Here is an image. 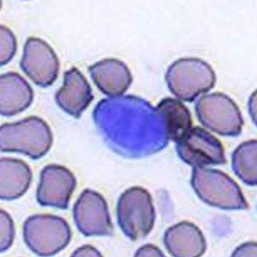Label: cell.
Wrapping results in <instances>:
<instances>
[{"label": "cell", "mask_w": 257, "mask_h": 257, "mask_svg": "<svg viewBox=\"0 0 257 257\" xmlns=\"http://www.w3.org/2000/svg\"><path fill=\"white\" fill-rule=\"evenodd\" d=\"M177 143L178 155L188 165L205 167L226 164L222 143L203 128L192 127L186 137Z\"/></svg>", "instance_id": "obj_7"}, {"label": "cell", "mask_w": 257, "mask_h": 257, "mask_svg": "<svg viewBox=\"0 0 257 257\" xmlns=\"http://www.w3.org/2000/svg\"><path fill=\"white\" fill-rule=\"evenodd\" d=\"M157 110L164 118L168 138L179 142L192 128V119L188 108L179 100L164 98L157 106Z\"/></svg>", "instance_id": "obj_14"}, {"label": "cell", "mask_w": 257, "mask_h": 257, "mask_svg": "<svg viewBox=\"0 0 257 257\" xmlns=\"http://www.w3.org/2000/svg\"><path fill=\"white\" fill-rule=\"evenodd\" d=\"M191 184L199 198L210 206L230 210L249 207L239 186L223 172L194 167Z\"/></svg>", "instance_id": "obj_2"}, {"label": "cell", "mask_w": 257, "mask_h": 257, "mask_svg": "<svg viewBox=\"0 0 257 257\" xmlns=\"http://www.w3.org/2000/svg\"><path fill=\"white\" fill-rule=\"evenodd\" d=\"M195 110L202 125L217 134L226 137L240 134L243 118L238 106L225 94L215 92L202 96Z\"/></svg>", "instance_id": "obj_4"}, {"label": "cell", "mask_w": 257, "mask_h": 257, "mask_svg": "<svg viewBox=\"0 0 257 257\" xmlns=\"http://www.w3.org/2000/svg\"><path fill=\"white\" fill-rule=\"evenodd\" d=\"M1 66L6 65L13 58L17 48L16 36L11 29L1 26Z\"/></svg>", "instance_id": "obj_16"}, {"label": "cell", "mask_w": 257, "mask_h": 257, "mask_svg": "<svg viewBox=\"0 0 257 257\" xmlns=\"http://www.w3.org/2000/svg\"><path fill=\"white\" fill-rule=\"evenodd\" d=\"M118 217L121 228L132 239L146 236L155 220V210L149 192L135 187L123 193L118 202Z\"/></svg>", "instance_id": "obj_5"}, {"label": "cell", "mask_w": 257, "mask_h": 257, "mask_svg": "<svg viewBox=\"0 0 257 257\" xmlns=\"http://www.w3.org/2000/svg\"><path fill=\"white\" fill-rule=\"evenodd\" d=\"M32 179V172L26 163L14 158H2V199L12 200L22 196L28 189Z\"/></svg>", "instance_id": "obj_13"}, {"label": "cell", "mask_w": 257, "mask_h": 257, "mask_svg": "<svg viewBox=\"0 0 257 257\" xmlns=\"http://www.w3.org/2000/svg\"><path fill=\"white\" fill-rule=\"evenodd\" d=\"M76 181L72 173L63 166L51 165L41 172L37 199L42 205L67 208Z\"/></svg>", "instance_id": "obj_8"}, {"label": "cell", "mask_w": 257, "mask_h": 257, "mask_svg": "<svg viewBox=\"0 0 257 257\" xmlns=\"http://www.w3.org/2000/svg\"><path fill=\"white\" fill-rule=\"evenodd\" d=\"M257 142L250 140L241 143L232 156V168L235 174L249 186L257 184Z\"/></svg>", "instance_id": "obj_15"}, {"label": "cell", "mask_w": 257, "mask_h": 257, "mask_svg": "<svg viewBox=\"0 0 257 257\" xmlns=\"http://www.w3.org/2000/svg\"><path fill=\"white\" fill-rule=\"evenodd\" d=\"M165 243L170 253L176 256H200L207 248L204 234L191 222L184 221L173 226L165 234Z\"/></svg>", "instance_id": "obj_12"}, {"label": "cell", "mask_w": 257, "mask_h": 257, "mask_svg": "<svg viewBox=\"0 0 257 257\" xmlns=\"http://www.w3.org/2000/svg\"><path fill=\"white\" fill-rule=\"evenodd\" d=\"M93 99L90 83L76 67L64 73L63 86L55 95L57 105L73 117H80Z\"/></svg>", "instance_id": "obj_9"}, {"label": "cell", "mask_w": 257, "mask_h": 257, "mask_svg": "<svg viewBox=\"0 0 257 257\" xmlns=\"http://www.w3.org/2000/svg\"><path fill=\"white\" fill-rule=\"evenodd\" d=\"M1 151L23 153L37 160L45 156L52 145L53 135L48 123L38 116L4 123L0 130Z\"/></svg>", "instance_id": "obj_1"}, {"label": "cell", "mask_w": 257, "mask_h": 257, "mask_svg": "<svg viewBox=\"0 0 257 257\" xmlns=\"http://www.w3.org/2000/svg\"><path fill=\"white\" fill-rule=\"evenodd\" d=\"M21 67L36 85L46 88L56 80L60 63L48 43L41 38L30 37L24 44Z\"/></svg>", "instance_id": "obj_6"}, {"label": "cell", "mask_w": 257, "mask_h": 257, "mask_svg": "<svg viewBox=\"0 0 257 257\" xmlns=\"http://www.w3.org/2000/svg\"><path fill=\"white\" fill-rule=\"evenodd\" d=\"M0 112L11 116L26 110L31 105L34 92L29 83L19 73L10 72L0 77Z\"/></svg>", "instance_id": "obj_11"}, {"label": "cell", "mask_w": 257, "mask_h": 257, "mask_svg": "<svg viewBox=\"0 0 257 257\" xmlns=\"http://www.w3.org/2000/svg\"><path fill=\"white\" fill-rule=\"evenodd\" d=\"M88 71L98 88L112 97L122 95L133 81L132 74L125 64L114 58L97 62L89 67Z\"/></svg>", "instance_id": "obj_10"}, {"label": "cell", "mask_w": 257, "mask_h": 257, "mask_svg": "<svg viewBox=\"0 0 257 257\" xmlns=\"http://www.w3.org/2000/svg\"><path fill=\"white\" fill-rule=\"evenodd\" d=\"M166 80L171 92L180 100L191 102L211 90L216 82L209 64L197 58L180 59L168 70Z\"/></svg>", "instance_id": "obj_3"}]
</instances>
